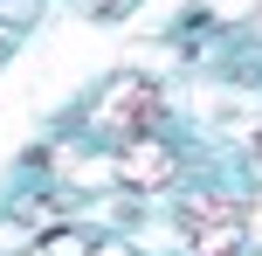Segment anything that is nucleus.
<instances>
[{"label": "nucleus", "instance_id": "1", "mask_svg": "<svg viewBox=\"0 0 262 256\" xmlns=\"http://www.w3.org/2000/svg\"><path fill=\"white\" fill-rule=\"evenodd\" d=\"M180 235L193 243V256H242L249 249L242 201H228V194H193V201H180Z\"/></svg>", "mask_w": 262, "mask_h": 256}, {"label": "nucleus", "instance_id": "2", "mask_svg": "<svg viewBox=\"0 0 262 256\" xmlns=\"http://www.w3.org/2000/svg\"><path fill=\"white\" fill-rule=\"evenodd\" d=\"M159 111H166V97H159L152 76H111L104 97H97V125L104 132H145V125H159Z\"/></svg>", "mask_w": 262, "mask_h": 256}, {"label": "nucleus", "instance_id": "3", "mask_svg": "<svg viewBox=\"0 0 262 256\" xmlns=\"http://www.w3.org/2000/svg\"><path fill=\"white\" fill-rule=\"evenodd\" d=\"M118 180L131 194H152V187H172L180 180V152L159 146V139H131V146L118 152Z\"/></svg>", "mask_w": 262, "mask_h": 256}, {"label": "nucleus", "instance_id": "4", "mask_svg": "<svg viewBox=\"0 0 262 256\" xmlns=\"http://www.w3.org/2000/svg\"><path fill=\"white\" fill-rule=\"evenodd\" d=\"M242 222H255V229H249V243H262V201H255V208H242Z\"/></svg>", "mask_w": 262, "mask_h": 256}, {"label": "nucleus", "instance_id": "5", "mask_svg": "<svg viewBox=\"0 0 262 256\" xmlns=\"http://www.w3.org/2000/svg\"><path fill=\"white\" fill-rule=\"evenodd\" d=\"M0 49H7V42H0Z\"/></svg>", "mask_w": 262, "mask_h": 256}]
</instances>
